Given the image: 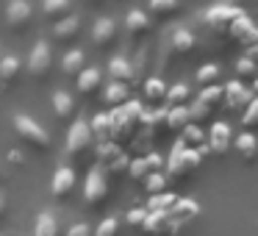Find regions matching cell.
<instances>
[{"mask_svg": "<svg viewBox=\"0 0 258 236\" xmlns=\"http://www.w3.org/2000/svg\"><path fill=\"white\" fill-rule=\"evenodd\" d=\"M164 100H167L169 106H183V103L189 100V86H186V84L167 86V97H164Z\"/></svg>", "mask_w": 258, "mask_h": 236, "instance_id": "obj_37", "label": "cell"}, {"mask_svg": "<svg viewBox=\"0 0 258 236\" xmlns=\"http://www.w3.org/2000/svg\"><path fill=\"white\" fill-rule=\"evenodd\" d=\"M241 125H244V131H255L258 128V97H252L250 106L241 111Z\"/></svg>", "mask_w": 258, "mask_h": 236, "instance_id": "obj_38", "label": "cell"}, {"mask_svg": "<svg viewBox=\"0 0 258 236\" xmlns=\"http://www.w3.org/2000/svg\"><path fill=\"white\" fill-rule=\"evenodd\" d=\"M108 197V175L100 164L89 169L86 175V186H84V200H86V208H100Z\"/></svg>", "mask_w": 258, "mask_h": 236, "instance_id": "obj_4", "label": "cell"}, {"mask_svg": "<svg viewBox=\"0 0 258 236\" xmlns=\"http://www.w3.org/2000/svg\"><path fill=\"white\" fill-rule=\"evenodd\" d=\"M67 236H92V225L78 222V225H73V228L67 230Z\"/></svg>", "mask_w": 258, "mask_h": 236, "instance_id": "obj_45", "label": "cell"}, {"mask_svg": "<svg viewBox=\"0 0 258 236\" xmlns=\"http://www.w3.org/2000/svg\"><path fill=\"white\" fill-rule=\"evenodd\" d=\"M89 128H92V139H97L100 145L111 142V117L108 114H97L95 123H89Z\"/></svg>", "mask_w": 258, "mask_h": 236, "instance_id": "obj_30", "label": "cell"}, {"mask_svg": "<svg viewBox=\"0 0 258 236\" xmlns=\"http://www.w3.org/2000/svg\"><path fill=\"white\" fill-rule=\"evenodd\" d=\"M222 81V67L219 64H203L200 70H197V84L200 86H214Z\"/></svg>", "mask_w": 258, "mask_h": 236, "instance_id": "obj_32", "label": "cell"}, {"mask_svg": "<svg viewBox=\"0 0 258 236\" xmlns=\"http://www.w3.org/2000/svg\"><path fill=\"white\" fill-rule=\"evenodd\" d=\"M89 3H95V6H100V3H106V0H89Z\"/></svg>", "mask_w": 258, "mask_h": 236, "instance_id": "obj_49", "label": "cell"}, {"mask_svg": "<svg viewBox=\"0 0 258 236\" xmlns=\"http://www.w3.org/2000/svg\"><path fill=\"white\" fill-rule=\"evenodd\" d=\"M197 100H200L208 111H214L217 106H222V103H225V86H219V84L203 86V92H200V97H197Z\"/></svg>", "mask_w": 258, "mask_h": 236, "instance_id": "obj_29", "label": "cell"}, {"mask_svg": "<svg viewBox=\"0 0 258 236\" xmlns=\"http://www.w3.org/2000/svg\"><path fill=\"white\" fill-rule=\"evenodd\" d=\"M75 167L73 164H61V167L56 169V175H53V184H50V195L56 197V200H67L70 195H73L75 189Z\"/></svg>", "mask_w": 258, "mask_h": 236, "instance_id": "obj_12", "label": "cell"}, {"mask_svg": "<svg viewBox=\"0 0 258 236\" xmlns=\"http://www.w3.org/2000/svg\"><path fill=\"white\" fill-rule=\"evenodd\" d=\"M0 236H6V233H0Z\"/></svg>", "mask_w": 258, "mask_h": 236, "instance_id": "obj_52", "label": "cell"}, {"mask_svg": "<svg viewBox=\"0 0 258 236\" xmlns=\"http://www.w3.org/2000/svg\"><path fill=\"white\" fill-rule=\"evenodd\" d=\"M239 14H241V9L230 6V3H217V6H211L206 12V25L214 31V34L225 36V34H228V28H230V23H233Z\"/></svg>", "mask_w": 258, "mask_h": 236, "instance_id": "obj_7", "label": "cell"}, {"mask_svg": "<svg viewBox=\"0 0 258 236\" xmlns=\"http://www.w3.org/2000/svg\"><path fill=\"white\" fill-rule=\"evenodd\" d=\"M180 225L172 219L169 211H147V219L142 225V230L150 236H175Z\"/></svg>", "mask_w": 258, "mask_h": 236, "instance_id": "obj_9", "label": "cell"}, {"mask_svg": "<svg viewBox=\"0 0 258 236\" xmlns=\"http://www.w3.org/2000/svg\"><path fill=\"white\" fill-rule=\"evenodd\" d=\"M0 58H3V53H0Z\"/></svg>", "mask_w": 258, "mask_h": 236, "instance_id": "obj_51", "label": "cell"}, {"mask_svg": "<svg viewBox=\"0 0 258 236\" xmlns=\"http://www.w3.org/2000/svg\"><path fill=\"white\" fill-rule=\"evenodd\" d=\"M153 172H161V156H158V153H147V156L134 158V161L128 164V175L136 181H145L147 175H153Z\"/></svg>", "mask_w": 258, "mask_h": 236, "instance_id": "obj_14", "label": "cell"}, {"mask_svg": "<svg viewBox=\"0 0 258 236\" xmlns=\"http://www.w3.org/2000/svg\"><path fill=\"white\" fill-rule=\"evenodd\" d=\"M208 114H211V111H208V108H206V106H203V103H200V100H197V103H195V106H191V108H189V117H191V123H195V125H197V123H200V120H206V117H208Z\"/></svg>", "mask_w": 258, "mask_h": 236, "instance_id": "obj_44", "label": "cell"}, {"mask_svg": "<svg viewBox=\"0 0 258 236\" xmlns=\"http://www.w3.org/2000/svg\"><path fill=\"white\" fill-rule=\"evenodd\" d=\"M20 73H23L20 58H14V56H3V58H0V84H6V86L17 84Z\"/></svg>", "mask_w": 258, "mask_h": 236, "instance_id": "obj_27", "label": "cell"}, {"mask_svg": "<svg viewBox=\"0 0 258 236\" xmlns=\"http://www.w3.org/2000/svg\"><path fill=\"white\" fill-rule=\"evenodd\" d=\"M147 47H142L139 50V56L131 62V70H134V81H145V70H147Z\"/></svg>", "mask_w": 258, "mask_h": 236, "instance_id": "obj_39", "label": "cell"}, {"mask_svg": "<svg viewBox=\"0 0 258 236\" xmlns=\"http://www.w3.org/2000/svg\"><path fill=\"white\" fill-rule=\"evenodd\" d=\"M50 70H53V47H50V42L39 39L28 56V75L34 81H47Z\"/></svg>", "mask_w": 258, "mask_h": 236, "instance_id": "obj_5", "label": "cell"}, {"mask_svg": "<svg viewBox=\"0 0 258 236\" xmlns=\"http://www.w3.org/2000/svg\"><path fill=\"white\" fill-rule=\"evenodd\" d=\"M3 211H6V200L0 197V217H3Z\"/></svg>", "mask_w": 258, "mask_h": 236, "instance_id": "obj_47", "label": "cell"}, {"mask_svg": "<svg viewBox=\"0 0 258 236\" xmlns=\"http://www.w3.org/2000/svg\"><path fill=\"white\" fill-rule=\"evenodd\" d=\"M164 123H167V128L172 131V134H180V131L191 123L189 108H186V106H169V111L164 114Z\"/></svg>", "mask_w": 258, "mask_h": 236, "instance_id": "obj_25", "label": "cell"}, {"mask_svg": "<svg viewBox=\"0 0 258 236\" xmlns=\"http://www.w3.org/2000/svg\"><path fill=\"white\" fill-rule=\"evenodd\" d=\"M247 58H250V62L258 67V42H255V45H250V47H247Z\"/></svg>", "mask_w": 258, "mask_h": 236, "instance_id": "obj_46", "label": "cell"}, {"mask_svg": "<svg viewBox=\"0 0 258 236\" xmlns=\"http://www.w3.org/2000/svg\"><path fill=\"white\" fill-rule=\"evenodd\" d=\"M108 73H111L114 81L119 84H134V70H131V62L125 56H114L108 62Z\"/></svg>", "mask_w": 258, "mask_h": 236, "instance_id": "obj_28", "label": "cell"}, {"mask_svg": "<svg viewBox=\"0 0 258 236\" xmlns=\"http://www.w3.org/2000/svg\"><path fill=\"white\" fill-rule=\"evenodd\" d=\"M167 50H169V56H180V58L195 56L197 53V36L191 34L189 28H175L172 34H169Z\"/></svg>", "mask_w": 258, "mask_h": 236, "instance_id": "obj_10", "label": "cell"}, {"mask_svg": "<svg viewBox=\"0 0 258 236\" xmlns=\"http://www.w3.org/2000/svg\"><path fill=\"white\" fill-rule=\"evenodd\" d=\"M42 14L50 23H58L67 14H73V0H42Z\"/></svg>", "mask_w": 258, "mask_h": 236, "instance_id": "obj_24", "label": "cell"}, {"mask_svg": "<svg viewBox=\"0 0 258 236\" xmlns=\"http://www.w3.org/2000/svg\"><path fill=\"white\" fill-rule=\"evenodd\" d=\"M180 136H183L180 142H183L186 147H195V150H200V147L206 145V136L200 134V128H197L195 123H189V125H186V128L180 131Z\"/></svg>", "mask_w": 258, "mask_h": 236, "instance_id": "obj_35", "label": "cell"}, {"mask_svg": "<svg viewBox=\"0 0 258 236\" xmlns=\"http://www.w3.org/2000/svg\"><path fill=\"white\" fill-rule=\"evenodd\" d=\"M197 167H200V150L186 147L183 142H178V145L172 147V153H169L167 181H186Z\"/></svg>", "mask_w": 258, "mask_h": 236, "instance_id": "obj_1", "label": "cell"}, {"mask_svg": "<svg viewBox=\"0 0 258 236\" xmlns=\"http://www.w3.org/2000/svg\"><path fill=\"white\" fill-rule=\"evenodd\" d=\"M255 73H258V67L250 62V58H239V64H236V75H239V81L241 78H255Z\"/></svg>", "mask_w": 258, "mask_h": 236, "instance_id": "obj_42", "label": "cell"}, {"mask_svg": "<svg viewBox=\"0 0 258 236\" xmlns=\"http://www.w3.org/2000/svg\"><path fill=\"white\" fill-rule=\"evenodd\" d=\"M14 131L20 134V139H23L25 145L39 150V153L50 150V145H53L50 134H47L34 117H28V114H14Z\"/></svg>", "mask_w": 258, "mask_h": 236, "instance_id": "obj_3", "label": "cell"}, {"mask_svg": "<svg viewBox=\"0 0 258 236\" xmlns=\"http://www.w3.org/2000/svg\"><path fill=\"white\" fill-rule=\"evenodd\" d=\"M114 39H117V20L100 17L95 23V28H92V45L97 50H106V47L114 45Z\"/></svg>", "mask_w": 258, "mask_h": 236, "instance_id": "obj_13", "label": "cell"}, {"mask_svg": "<svg viewBox=\"0 0 258 236\" xmlns=\"http://www.w3.org/2000/svg\"><path fill=\"white\" fill-rule=\"evenodd\" d=\"M147 219V208H131L128 211V225H134V228H142Z\"/></svg>", "mask_w": 258, "mask_h": 236, "instance_id": "obj_43", "label": "cell"}, {"mask_svg": "<svg viewBox=\"0 0 258 236\" xmlns=\"http://www.w3.org/2000/svg\"><path fill=\"white\" fill-rule=\"evenodd\" d=\"M53 111L61 123H73L75 120V100L67 89H56L53 92Z\"/></svg>", "mask_w": 258, "mask_h": 236, "instance_id": "obj_18", "label": "cell"}, {"mask_svg": "<svg viewBox=\"0 0 258 236\" xmlns=\"http://www.w3.org/2000/svg\"><path fill=\"white\" fill-rule=\"evenodd\" d=\"M119 233V222H117V217H106L100 225H97V230L92 236H117Z\"/></svg>", "mask_w": 258, "mask_h": 236, "instance_id": "obj_41", "label": "cell"}, {"mask_svg": "<svg viewBox=\"0 0 258 236\" xmlns=\"http://www.w3.org/2000/svg\"><path fill=\"white\" fill-rule=\"evenodd\" d=\"M233 131H230L228 123H214L211 125V134H208V150L214 153V156H225L230 147V142H233Z\"/></svg>", "mask_w": 258, "mask_h": 236, "instance_id": "obj_15", "label": "cell"}, {"mask_svg": "<svg viewBox=\"0 0 258 236\" xmlns=\"http://www.w3.org/2000/svg\"><path fill=\"white\" fill-rule=\"evenodd\" d=\"M169 214H172V219L178 225H183V222H191V219L200 214V206H197L195 200H175L172 208H169Z\"/></svg>", "mask_w": 258, "mask_h": 236, "instance_id": "obj_26", "label": "cell"}, {"mask_svg": "<svg viewBox=\"0 0 258 236\" xmlns=\"http://www.w3.org/2000/svg\"><path fill=\"white\" fill-rule=\"evenodd\" d=\"M145 186H147V192H150V195H158V192H167V175H161V172L147 175V178H145Z\"/></svg>", "mask_w": 258, "mask_h": 236, "instance_id": "obj_40", "label": "cell"}, {"mask_svg": "<svg viewBox=\"0 0 258 236\" xmlns=\"http://www.w3.org/2000/svg\"><path fill=\"white\" fill-rule=\"evenodd\" d=\"M252 92H258V78H255V81H252Z\"/></svg>", "mask_w": 258, "mask_h": 236, "instance_id": "obj_48", "label": "cell"}, {"mask_svg": "<svg viewBox=\"0 0 258 236\" xmlns=\"http://www.w3.org/2000/svg\"><path fill=\"white\" fill-rule=\"evenodd\" d=\"M180 12V0H150L147 3V17H156V20H172L178 17Z\"/></svg>", "mask_w": 258, "mask_h": 236, "instance_id": "obj_19", "label": "cell"}, {"mask_svg": "<svg viewBox=\"0 0 258 236\" xmlns=\"http://www.w3.org/2000/svg\"><path fill=\"white\" fill-rule=\"evenodd\" d=\"M225 36H230L236 45H247V47H250V45H255V42H258V28H255V23L241 12L239 17L230 23V28H228V34H225Z\"/></svg>", "mask_w": 258, "mask_h": 236, "instance_id": "obj_11", "label": "cell"}, {"mask_svg": "<svg viewBox=\"0 0 258 236\" xmlns=\"http://www.w3.org/2000/svg\"><path fill=\"white\" fill-rule=\"evenodd\" d=\"M175 200H178V197H175L172 192H158V195L150 197V203H147V211H169Z\"/></svg>", "mask_w": 258, "mask_h": 236, "instance_id": "obj_36", "label": "cell"}, {"mask_svg": "<svg viewBox=\"0 0 258 236\" xmlns=\"http://www.w3.org/2000/svg\"><path fill=\"white\" fill-rule=\"evenodd\" d=\"M97 153H100V161H97V164L106 169V175L108 172H114V175L128 172L131 158L125 156L122 147H117V142H106V145H100V147H97Z\"/></svg>", "mask_w": 258, "mask_h": 236, "instance_id": "obj_8", "label": "cell"}, {"mask_svg": "<svg viewBox=\"0 0 258 236\" xmlns=\"http://www.w3.org/2000/svg\"><path fill=\"white\" fill-rule=\"evenodd\" d=\"M145 97L150 103H161L164 97H167V84H164V78H147L145 81Z\"/></svg>", "mask_w": 258, "mask_h": 236, "instance_id": "obj_34", "label": "cell"}, {"mask_svg": "<svg viewBox=\"0 0 258 236\" xmlns=\"http://www.w3.org/2000/svg\"><path fill=\"white\" fill-rule=\"evenodd\" d=\"M34 236H58V222H56V214H53V211H42L39 217H36Z\"/></svg>", "mask_w": 258, "mask_h": 236, "instance_id": "obj_31", "label": "cell"}, {"mask_svg": "<svg viewBox=\"0 0 258 236\" xmlns=\"http://www.w3.org/2000/svg\"><path fill=\"white\" fill-rule=\"evenodd\" d=\"M252 100V89H247L241 81H233V84L225 86V106H230L233 111H244Z\"/></svg>", "mask_w": 258, "mask_h": 236, "instance_id": "obj_16", "label": "cell"}, {"mask_svg": "<svg viewBox=\"0 0 258 236\" xmlns=\"http://www.w3.org/2000/svg\"><path fill=\"white\" fill-rule=\"evenodd\" d=\"M92 145H95V139H92V128L89 123H86L84 117H75L73 125H70L67 131V142H64V156L70 158V161H81V158L86 156V153L92 150Z\"/></svg>", "mask_w": 258, "mask_h": 236, "instance_id": "obj_2", "label": "cell"}, {"mask_svg": "<svg viewBox=\"0 0 258 236\" xmlns=\"http://www.w3.org/2000/svg\"><path fill=\"white\" fill-rule=\"evenodd\" d=\"M34 25V6L28 0H9L6 6V28L14 34H23Z\"/></svg>", "mask_w": 258, "mask_h": 236, "instance_id": "obj_6", "label": "cell"}, {"mask_svg": "<svg viewBox=\"0 0 258 236\" xmlns=\"http://www.w3.org/2000/svg\"><path fill=\"white\" fill-rule=\"evenodd\" d=\"M233 145H236V153L241 156V161H255V156H258V139H255V134H252V131L239 134Z\"/></svg>", "mask_w": 258, "mask_h": 236, "instance_id": "obj_22", "label": "cell"}, {"mask_svg": "<svg viewBox=\"0 0 258 236\" xmlns=\"http://www.w3.org/2000/svg\"><path fill=\"white\" fill-rule=\"evenodd\" d=\"M125 28H128V36H131V39H139V36L150 34L153 23H150V17H147V12L134 9V12L128 14V20H125Z\"/></svg>", "mask_w": 258, "mask_h": 236, "instance_id": "obj_21", "label": "cell"}, {"mask_svg": "<svg viewBox=\"0 0 258 236\" xmlns=\"http://www.w3.org/2000/svg\"><path fill=\"white\" fill-rule=\"evenodd\" d=\"M84 70V53L81 50H67L61 58V73L64 75H78Z\"/></svg>", "mask_w": 258, "mask_h": 236, "instance_id": "obj_33", "label": "cell"}, {"mask_svg": "<svg viewBox=\"0 0 258 236\" xmlns=\"http://www.w3.org/2000/svg\"><path fill=\"white\" fill-rule=\"evenodd\" d=\"M100 81H103V73L97 67H84L78 73V92L84 97H92L97 89H100Z\"/></svg>", "mask_w": 258, "mask_h": 236, "instance_id": "obj_20", "label": "cell"}, {"mask_svg": "<svg viewBox=\"0 0 258 236\" xmlns=\"http://www.w3.org/2000/svg\"><path fill=\"white\" fill-rule=\"evenodd\" d=\"M103 100H106L111 108L125 106V103L131 100V89H128V84H119V81H111V84L106 86V92H103Z\"/></svg>", "mask_w": 258, "mask_h": 236, "instance_id": "obj_23", "label": "cell"}, {"mask_svg": "<svg viewBox=\"0 0 258 236\" xmlns=\"http://www.w3.org/2000/svg\"><path fill=\"white\" fill-rule=\"evenodd\" d=\"M78 34H81V17H75V14H67L64 20H58V23L53 25V39L61 42V45L73 42Z\"/></svg>", "mask_w": 258, "mask_h": 236, "instance_id": "obj_17", "label": "cell"}, {"mask_svg": "<svg viewBox=\"0 0 258 236\" xmlns=\"http://www.w3.org/2000/svg\"><path fill=\"white\" fill-rule=\"evenodd\" d=\"M0 181H3V167H0Z\"/></svg>", "mask_w": 258, "mask_h": 236, "instance_id": "obj_50", "label": "cell"}]
</instances>
